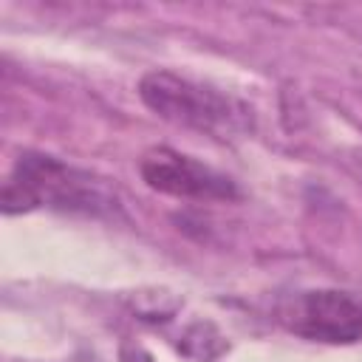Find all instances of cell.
Returning a JSON list of instances; mask_svg holds the SVG:
<instances>
[{"label":"cell","instance_id":"obj_1","mask_svg":"<svg viewBox=\"0 0 362 362\" xmlns=\"http://www.w3.org/2000/svg\"><path fill=\"white\" fill-rule=\"evenodd\" d=\"M42 206L90 218H122V201L105 178L71 167L57 156L25 150L3 184V212L23 215Z\"/></svg>","mask_w":362,"mask_h":362},{"label":"cell","instance_id":"obj_3","mask_svg":"<svg viewBox=\"0 0 362 362\" xmlns=\"http://www.w3.org/2000/svg\"><path fill=\"white\" fill-rule=\"evenodd\" d=\"M286 331L325 345H354L362 339V297L342 288H308L286 297L277 308Z\"/></svg>","mask_w":362,"mask_h":362},{"label":"cell","instance_id":"obj_2","mask_svg":"<svg viewBox=\"0 0 362 362\" xmlns=\"http://www.w3.org/2000/svg\"><path fill=\"white\" fill-rule=\"evenodd\" d=\"M139 99L158 119L218 139H232L255 130L252 105L167 68L147 71L139 79Z\"/></svg>","mask_w":362,"mask_h":362},{"label":"cell","instance_id":"obj_4","mask_svg":"<svg viewBox=\"0 0 362 362\" xmlns=\"http://www.w3.org/2000/svg\"><path fill=\"white\" fill-rule=\"evenodd\" d=\"M139 173L150 189H156L161 195L184 198V201H226V204H232V201L243 198L235 178H229L226 173H218L215 167H209L187 153L164 147V144L141 153Z\"/></svg>","mask_w":362,"mask_h":362}]
</instances>
